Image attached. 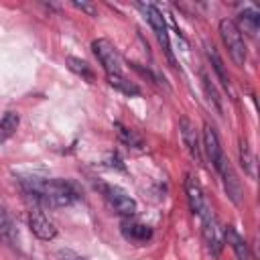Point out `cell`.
<instances>
[{
  "mask_svg": "<svg viewBox=\"0 0 260 260\" xmlns=\"http://www.w3.org/2000/svg\"><path fill=\"white\" fill-rule=\"evenodd\" d=\"M201 81H203V87H205V91H207V95H209V100L215 104V108L221 112V100H219V93H217V89L213 87V83H211V79L207 77V73L205 71H201Z\"/></svg>",
  "mask_w": 260,
  "mask_h": 260,
  "instance_id": "cell-22",
  "label": "cell"
},
{
  "mask_svg": "<svg viewBox=\"0 0 260 260\" xmlns=\"http://www.w3.org/2000/svg\"><path fill=\"white\" fill-rule=\"evenodd\" d=\"M215 171L221 175L223 187H225L230 199H232L234 203H240V199H242V185H240V181H238V177H236V173H234V169H232L228 156H223V158L215 165Z\"/></svg>",
  "mask_w": 260,
  "mask_h": 260,
  "instance_id": "cell-7",
  "label": "cell"
},
{
  "mask_svg": "<svg viewBox=\"0 0 260 260\" xmlns=\"http://www.w3.org/2000/svg\"><path fill=\"white\" fill-rule=\"evenodd\" d=\"M201 148L205 150V154H207V158L211 160L213 169H215V165L225 156V152L221 150V144H219V138H217L213 126H209V124H205V128H203V146H201Z\"/></svg>",
  "mask_w": 260,
  "mask_h": 260,
  "instance_id": "cell-11",
  "label": "cell"
},
{
  "mask_svg": "<svg viewBox=\"0 0 260 260\" xmlns=\"http://www.w3.org/2000/svg\"><path fill=\"white\" fill-rule=\"evenodd\" d=\"M28 228H30V232L39 240H45V242H49V240H53L57 236V228L53 225V221L43 211H30V215H28Z\"/></svg>",
  "mask_w": 260,
  "mask_h": 260,
  "instance_id": "cell-9",
  "label": "cell"
},
{
  "mask_svg": "<svg viewBox=\"0 0 260 260\" xmlns=\"http://www.w3.org/2000/svg\"><path fill=\"white\" fill-rule=\"evenodd\" d=\"M185 191H187V199H189L191 211H193L195 215H203V213L209 209V205H207V201H205V195H203V191H201V185H199L191 175H187V179H185Z\"/></svg>",
  "mask_w": 260,
  "mask_h": 260,
  "instance_id": "cell-10",
  "label": "cell"
},
{
  "mask_svg": "<svg viewBox=\"0 0 260 260\" xmlns=\"http://www.w3.org/2000/svg\"><path fill=\"white\" fill-rule=\"evenodd\" d=\"M73 6L79 8V10H83V12H87L89 16H95L98 14V8L91 6V4H87V2H73Z\"/></svg>",
  "mask_w": 260,
  "mask_h": 260,
  "instance_id": "cell-23",
  "label": "cell"
},
{
  "mask_svg": "<svg viewBox=\"0 0 260 260\" xmlns=\"http://www.w3.org/2000/svg\"><path fill=\"white\" fill-rule=\"evenodd\" d=\"M59 258L61 260H87V258H83V256H79V254H75L71 250H61L59 252Z\"/></svg>",
  "mask_w": 260,
  "mask_h": 260,
  "instance_id": "cell-24",
  "label": "cell"
},
{
  "mask_svg": "<svg viewBox=\"0 0 260 260\" xmlns=\"http://www.w3.org/2000/svg\"><path fill=\"white\" fill-rule=\"evenodd\" d=\"M104 195L108 199V203L114 207V211H118L120 215H134L136 213V201L120 187L116 185H104Z\"/></svg>",
  "mask_w": 260,
  "mask_h": 260,
  "instance_id": "cell-6",
  "label": "cell"
},
{
  "mask_svg": "<svg viewBox=\"0 0 260 260\" xmlns=\"http://www.w3.org/2000/svg\"><path fill=\"white\" fill-rule=\"evenodd\" d=\"M179 130H181V138H183V144L187 146L189 154L201 165L203 162V156H201V142H199V134H197V128L191 120L183 118L179 122Z\"/></svg>",
  "mask_w": 260,
  "mask_h": 260,
  "instance_id": "cell-8",
  "label": "cell"
},
{
  "mask_svg": "<svg viewBox=\"0 0 260 260\" xmlns=\"http://www.w3.org/2000/svg\"><path fill=\"white\" fill-rule=\"evenodd\" d=\"M240 26H238V30L242 32H246V35H250V37H256V32H258V24H260V16H258V12L256 10H252V8H248V10H244L242 14H240Z\"/></svg>",
  "mask_w": 260,
  "mask_h": 260,
  "instance_id": "cell-16",
  "label": "cell"
},
{
  "mask_svg": "<svg viewBox=\"0 0 260 260\" xmlns=\"http://www.w3.org/2000/svg\"><path fill=\"white\" fill-rule=\"evenodd\" d=\"M219 35L228 47V53L232 57V61L236 65H244L246 63V43H244V37L242 32L238 30V24L230 18H223L219 22Z\"/></svg>",
  "mask_w": 260,
  "mask_h": 260,
  "instance_id": "cell-2",
  "label": "cell"
},
{
  "mask_svg": "<svg viewBox=\"0 0 260 260\" xmlns=\"http://www.w3.org/2000/svg\"><path fill=\"white\" fill-rule=\"evenodd\" d=\"M138 8L144 12V16H146V20H148V24L152 26V30H154V35H156V39L160 41V45L165 47V51H167V55H169V59L173 61V53H171V43H169V32H167V22H165V16H162V12L156 8V6H152V4H138Z\"/></svg>",
  "mask_w": 260,
  "mask_h": 260,
  "instance_id": "cell-5",
  "label": "cell"
},
{
  "mask_svg": "<svg viewBox=\"0 0 260 260\" xmlns=\"http://www.w3.org/2000/svg\"><path fill=\"white\" fill-rule=\"evenodd\" d=\"M91 49L95 53V57L100 59L106 75H120L122 73V61L120 55L116 51V47L108 41V39H98L91 43Z\"/></svg>",
  "mask_w": 260,
  "mask_h": 260,
  "instance_id": "cell-3",
  "label": "cell"
},
{
  "mask_svg": "<svg viewBox=\"0 0 260 260\" xmlns=\"http://www.w3.org/2000/svg\"><path fill=\"white\" fill-rule=\"evenodd\" d=\"M122 234H124L130 242H134V244H144V242H148V240L152 238V230H150L148 225H144V223H134V221L122 223Z\"/></svg>",
  "mask_w": 260,
  "mask_h": 260,
  "instance_id": "cell-13",
  "label": "cell"
},
{
  "mask_svg": "<svg viewBox=\"0 0 260 260\" xmlns=\"http://www.w3.org/2000/svg\"><path fill=\"white\" fill-rule=\"evenodd\" d=\"M116 132H118V138H120L124 144L134 146V148H140V146H142V138H140L134 130H130V128L122 126L120 122H116Z\"/></svg>",
  "mask_w": 260,
  "mask_h": 260,
  "instance_id": "cell-20",
  "label": "cell"
},
{
  "mask_svg": "<svg viewBox=\"0 0 260 260\" xmlns=\"http://www.w3.org/2000/svg\"><path fill=\"white\" fill-rule=\"evenodd\" d=\"M18 124H20V116H18L16 112H6V114L2 116V120H0V140L12 136V134L16 132Z\"/></svg>",
  "mask_w": 260,
  "mask_h": 260,
  "instance_id": "cell-19",
  "label": "cell"
},
{
  "mask_svg": "<svg viewBox=\"0 0 260 260\" xmlns=\"http://www.w3.org/2000/svg\"><path fill=\"white\" fill-rule=\"evenodd\" d=\"M223 238H225L228 244L232 246V250H234V254H236L238 260H250V250H248L246 240H244L232 225H228V228L223 230Z\"/></svg>",
  "mask_w": 260,
  "mask_h": 260,
  "instance_id": "cell-12",
  "label": "cell"
},
{
  "mask_svg": "<svg viewBox=\"0 0 260 260\" xmlns=\"http://www.w3.org/2000/svg\"><path fill=\"white\" fill-rule=\"evenodd\" d=\"M67 65H69V69L71 71H75L77 75H81L83 79H87V81H93V71H91V67L83 61V59H77V57H69L67 59Z\"/></svg>",
  "mask_w": 260,
  "mask_h": 260,
  "instance_id": "cell-21",
  "label": "cell"
},
{
  "mask_svg": "<svg viewBox=\"0 0 260 260\" xmlns=\"http://www.w3.org/2000/svg\"><path fill=\"white\" fill-rule=\"evenodd\" d=\"M199 217H201V228H203V240H205L209 252L217 256L221 252V248H223V232H221V228L217 223V217L211 213V209H207Z\"/></svg>",
  "mask_w": 260,
  "mask_h": 260,
  "instance_id": "cell-4",
  "label": "cell"
},
{
  "mask_svg": "<svg viewBox=\"0 0 260 260\" xmlns=\"http://www.w3.org/2000/svg\"><path fill=\"white\" fill-rule=\"evenodd\" d=\"M240 165L244 169V173H248V177H256V158H254V152L248 144V140H240Z\"/></svg>",
  "mask_w": 260,
  "mask_h": 260,
  "instance_id": "cell-17",
  "label": "cell"
},
{
  "mask_svg": "<svg viewBox=\"0 0 260 260\" xmlns=\"http://www.w3.org/2000/svg\"><path fill=\"white\" fill-rule=\"evenodd\" d=\"M22 187L35 195V199L43 201L49 207H63L75 201L77 193L75 189L65 183V181H57V179H43V177H20Z\"/></svg>",
  "mask_w": 260,
  "mask_h": 260,
  "instance_id": "cell-1",
  "label": "cell"
},
{
  "mask_svg": "<svg viewBox=\"0 0 260 260\" xmlns=\"http://www.w3.org/2000/svg\"><path fill=\"white\" fill-rule=\"evenodd\" d=\"M108 77V83L116 89H120L122 93H128V95H138L140 93V87L136 83H132L130 79H126L122 73L120 75H106Z\"/></svg>",
  "mask_w": 260,
  "mask_h": 260,
  "instance_id": "cell-18",
  "label": "cell"
},
{
  "mask_svg": "<svg viewBox=\"0 0 260 260\" xmlns=\"http://www.w3.org/2000/svg\"><path fill=\"white\" fill-rule=\"evenodd\" d=\"M0 238L6 240L8 244H16L18 242V230H16V223L14 219L10 217V213L0 205Z\"/></svg>",
  "mask_w": 260,
  "mask_h": 260,
  "instance_id": "cell-14",
  "label": "cell"
},
{
  "mask_svg": "<svg viewBox=\"0 0 260 260\" xmlns=\"http://www.w3.org/2000/svg\"><path fill=\"white\" fill-rule=\"evenodd\" d=\"M205 49H207V57H209V61H211V65H213V69H215V73H217L219 81L223 83V87H225V89H232L230 75H228V71H225V67H223V61H221V57H219L217 49H215L213 45H205Z\"/></svg>",
  "mask_w": 260,
  "mask_h": 260,
  "instance_id": "cell-15",
  "label": "cell"
}]
</instances>
